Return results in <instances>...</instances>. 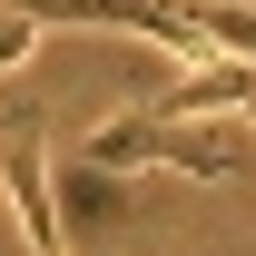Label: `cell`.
I'll return each instance as SVG.
<instances>
[{
    "mask_svg": "<svg viewBox=\"0 0 256 256\" xmlns=\"http://www.w3.org/2000/svg\"><path fill=\"white\" fill-rule=\"evenodd\" d=\"M79 158H98L108 178H128V168H178V178L226 188V178L246 168V148H226V128H217V118H178V108H118V118H98L89 138H79Z\"/></svg>",
    "mask_w": 256,
    "mask_h": 256,
    "instance_id": "1",
    "label": "cell"
},
{
    "mask_svg": "<svg viewBox=\"0 0 256 256\" xmlns=\"http://www.w3.org/2000/svg\"><path fill=\"white\" fill-rule=\"evenodd\" d=\"M40 128H10V148H0V188H10V217L30 226V256H79L69 246V217H60V197H50V168H40L30 148Z\"/></svg>",
    "mask_w": 256,
    "mask_h": 256,
    "instance_id": "2",
    "label": "cell"
},
{
    "mask_svg": "<svg viewBox=\"0 0 256 256\" xmlns=\"http://www.w3.org/2000/svg\"><path fill=\"white\" fill-rule=\"evenodd\" d=\"M158 108H178V118H226V108H256V60H236V50H217L207 69H188V79H168Z\"/></svg>",
    "mask_w": 256,
    "mask_h": 256,
    "instance_id": "3",
    "label": "cell"
},
{
    "mask_svg": "<svg viewBox=\"0 0 256 256\" xmlns=\"http://www.w3.org/2000/svg\"><path fill=\"white\" fill-rule=\"evenodd\" d=\"M10 128H40V108H30V98H0V138H10Z\"/></svg>",
    "mask_w": 256,
    "mask_h": 256,
    "instance_id": "4",
    "label": "cell"
},
{
    "mask_svg": "<svg viewBox=\"0 0 256 256\" xmlns=\"http://www.w3.org/2000/svg\"><path fill=\"white\" fill-rule=\"evenodd\" d=\"M246 118H256V108H246Z\"/></svg>",
    "mask_w": 256,
    "mask_h": 256,
    "instance_id": "5",
    "label": "cell"
}]
</instances>
